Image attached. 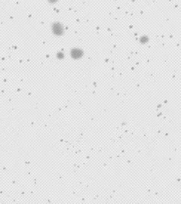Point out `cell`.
Listing matches in <instances>:
<instances>
[{"mask_svg": "<svg viewBox=\"0 0 181 204\" xmlns=\"http://www.w3.org/2000/svg\"><path fill=\"white\" fill-rule=\"evenodd\" d=\"M52 30H53V32H54V34H56L57 36H60L63 34V26L60 24V23H54V25L52 26Z\"/></svg>", "mask_w": 181, "mask_h": 204, "instance_id": "cell-1", "label": "cell"}, {"mask_svg": "<svg viewBox=\"0 0 181 204\" xmlns=\"http://www.w3.org/2000/svg\"><path fill=\"white\" fill-rule=\"evenodd\" d=\"M82 54H83L82 51L80 50V49H78V48H75V49H73V50H72V52H71V55H72L73 58L75 59L80 58L82 56Z\"/></svg>", "mask_w": 181, "mask_h": 204, "instance_id": "cell-2", "label": "cell"}]
</instances>
